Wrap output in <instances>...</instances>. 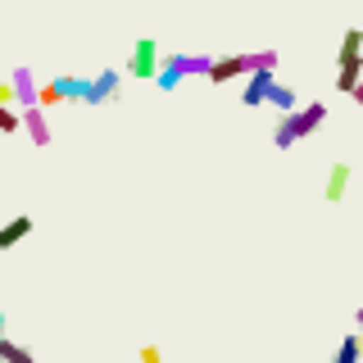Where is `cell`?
<instances>
[{
	"instance_id": "1",
	"label": "cell",
	"mask_w": 363,
	"mask_h": 363,
	"mask_svg": "<svg viewBox=\"0 0 363 363\" xmlns=\"http://www.w3.org/2000/svg\"><path fill=\"white\" fill-rule=\"evenodd\" d=\"M327 123V105L323 100H313V105H300V109H291V113H281V123H277V132H272V145L277 150H291L295 141H304L313 128H323Z\"/></svg>"
},
{
	"instance_id": "2",
	"label": "cell",
	"mask_w": 363,
	"mask_h": 363,
	"mask_svg": "<svg viewBox=\"0 0 363 363\" xmlns=\"http://www.w3.org/2000/svg\"><path fill=\"white\" fill-rule=\"evenodd\" d=\"M255 68H277V50H259V55H223V60L209 64V82L227 86L236 77H250Z\"/></svg>"
},
{
	"instance_id": "3",
	"label": "cell",
	"mask_w": 363,
	"mask_h": 363,
	"mask_svg": "<svg viewBox=\"0 0 363 363\" xmlns=\"http://www.w3.org/2000/svg\"><path fill=\"white\" fill-rule=\"evenodd\" d=\"M159 64H164V50H159L155 37H141V41L132 45V60H128V73H132V77H145V82H155Z\"/></svg>"
},
{
	"instance_id": "4",
	"label": "cell",
	"mask_w": 363,
	"mask_h": 363,
	"mask_svg": "<svg viewBox=\"0 0 363 363\" xmlns=\"http://www.w3.org/2000/svg\"><path fill=\"white\" fill-rule=\"evenodd\" d=\"M118 91H123V73L118 68H105V73H96V77H86V105H109V100H118Z\"/></svg>"
},
{
	"instance_id": "5",
	"label": "cell",
	"mask_w": 363,
	"mask_h": 363,
	"mask_svg": "<svg viewBox=\"0 0 363 363\" xmlns=\"http://www.w3.org/2000/svg\"><path fill=\"white\" fill-rule=\"evenodd\" d=\"M272 82H277V68H255V73L245 77V86H241V100L250 109H259V105H268V91Z\"/></svg>"
},
{
	"instance_id": "6",
	"label": "cell",
	"mask_w": 363,
	"mask_h": 363,
	"mask_svg": "<svg viewBox=\"0 0 363 363\" xmlns=\"http://www.w3.org/2000/svg\"><path fill=\"white\" fill-rule=\"evenodd\" d=\"M164 64L173 68V73L186 82V77H209V55H164Z\"/></svg>"
},
{
	"instance_id": "7",
	"label": "cell",
	"mask_w": 363,
	"mask_h": 363,
	"mask_svg": "<svg viewBox=\"0 0 363 363\" xmlns=\"http://www.w3.org/2000/svg\"><path fill=\"white\" fill-rule=\"evenodd\" d=\"M9 86H14V105L18 109H28V105H37V73H32V68H14V73H9Z\"/></svg>"
},
{
	"instance_id": "8",
	"label": "cell",
	"mask_w": 363,
	"mask_h": 363,
	"mask_svg": "<svg viewBox=\"0 0 363 363\" xmlns=\"http://www.w3.org/2000/svg\"><path fill=\"white\" fill-rule=\"evenodd\" d=\"M23 132L32 136V145H50V123H45V109L41 105L23 109Z\"/></svg>"
},
{
	"instance_id": "9",
	"label": "cell",
	"mask_w": 363,
	"mask_h": 363,
	"mask_svg": "<svg viewBox=\"0 0 363 363\" xmlns=\"http://www.w3.org/2000/svg\"><path fill=\"white\" fill-rule=\"evenodd\" d=\"M23 236H32V218H28V213H14V218L0 227V250H14Z\"/></svg>"
},
{
	"instance_id": "10",
	"label": "cell",
	"mask_w": 363,
	"mask_h": 363,
	"mask_svg": "<svg viewBox=\"0 0 363 363\" xmlns=\"http://www.w3.org/2000/svg\"><path fill=\"white\" fill-rule=\"evenodd\" d=\"M345 191H350V164H332L327 168V186H323V196L327 200H345Z\"/></svg>"
},
{
	"instance_id": "11",
	"label": "cell",
	"mask_w": 363,
	"mask_h": 363,
	"mask_svg": "<svg viewBox=\"0 0 363 363\" xmlns=\"http://www.w3.org/2000/svg\"><path fill=\"white\" fill-rule=\"evenodd\" d=\"M350 60H363V28H350L340 37V50H336V64H350Z\"/></svg>"
},
{
	"instance_id": "12",
	"label": "cell",
	"mask_w": 363,
	"mask_h": 363,
	"mask_svg": "<svg viewBox=\"0 0 363 363\" xmlns=\"http://www.w3.org/2000/svg\"><path fill=\"white\" fill-rule=\"evenodd\" d=\"M0 363H37V354H32L28 345H18V340H9L5 332H0Z\"/></svg>"
},
{
	"instance_id": "13",
	"label": "cell",
	"mask_w": 363,
	"mask_h": 363,
	"mask_svg": "<svg viewBox=\"0 0 363 363\" xmlns=\"http://www.w3.org/2000/svg\"><path fill=\"white\" fill-rule=\"evenodd\" d=\"M363 82V60H350V64H340V73H336V91L340 96H350Z\"/></svg>"
},
{
	"instance_id": "14",
	"label": "cell",
	"mask_w": 363,
	"mask_h": 363,
	"mask_svg": "<svg viewBox=\"0 0 363 363\" xmlns=\"http://www.w3.org/2000/svg\"><path fill=\"white\" fill-rule=\"evenodd\" d=\"M268 105H272V109H281V113H291V109H300V100H295V91H291L286 82H272Z\"/></svg>"
},
{
	"instance_id": "15",
	"label": "cell",
	"mask_w": 363,
	"mask_h": 363,
	"mask_svg": "<svg viewBox=\"0 0 363 363\" xmlns=\"http://www.w3.org/2000/svg\"><path fill=\"white\" fill-rule=\"evenodd\" d=\"M359 340H363L359 332H350L345 340H340V350H336V359H332V363H363V350H359Z\"/></svg>"
},
{
	"instance_id": "16",
	"label": "cell",
	"mask_w": 363,
	"mask_h": 363,
	"mask_svg": "<svg viewBox=\"0 0 363 363\" xmlns=\"http://www.w3.org/2000/svg\"><path fill=\"white\" fill-rule=\"evenodd\" d=\"M60 86V100H82L86 96V77H55Z\"/></svg>"
},
{
	"instance_id": "17",
	"label": "cell",
	"mask_w": 363,
	"mask_h": 363,
	"mask_svg": "<svg viewBox=\"0 0 363 363\" xmlns=\"http://www.w3.org/2000/svg\"><path fill=\"white\" fill-rule=\"evenodd\" d=\"M37 105H41V109L60 105V86H55V77H50V82H41V86H37Z\"/></svg>"
},
{
	"instance_id": "18",
	"label": "cell",
	"mask_w": 363,
	"mask_h": 363,
	"mask_svg": "<svg viewBox=\"0 0 363 363\" xmlns=\"http://www.w3.org/2000/svg\"><path fill=\"white\" fill-rule=\"evenodd\" d=\"M155 86H159V91H177V86H182V77H177L168 64H159V73H155Z\"/></svg>"
},
{
	"instance_id": "19",
	"label": "cell",
	"mask_w": 363,
	"mask_h": 363,
	"mask_svg": "<svg viewBox=\"0 0 363 363\" xmlns=\"http://www.w3.org/2000/svg\"><path fill=\"white\" fill-rule=\"evenodd\" d=\"M136 359H141V363H164V350H159V345H141Z\"/></svg>"
},
{
	"instance_id": "20",
	"label": "cell",
	"mask_w": 363,
	"mask_h": 363,
	"mask_svg": "<svg viewBox=\"0 0 363 363\" xmlns=\"http://www.w3.org/2000/svg\"><path fill=\"white\" fill-rule=\"evenodd\" d=\"M0 105H14V86L9 82H0Z\"/></svg>"
},
{
	"instance_id": "21",
	"label": "cell",
	"mask_w": 363,
	"mask_h": 363,
	"mask_svg": "<svg viewBox=\"0 0 363 363\" xmlns=\"http://www.w3.org/2000/svg\"><path fill=\"white\" fill-rule=\"evenodd\" d=\"M350 100H354V105H359V109H363V82H359V86H354V91H350Z\"/></svg>"
},
{
	"instance_id": "22",
	"label": "cell",
	"mask_w": 363,
	"mask_h": 363,
	"mask_svg": "<svg viewBox=\"0 0 363 363\" xmlns=\"http://www.w3.org/2000/svg\"><path fill=\"white\" fill-rule=\"evenodd\" d=\"M354 323H359V332H363V304H359V309H354Z\"/></svg>"
},
{
	"instance_id": "23",
	"label": "cell",
	"mask_w": 363,
	"mask_h": 363,
	"mask_svg": "<svg viewBox=\"0 0 363 363\" xmlns=\"http://www.w3.org/2000/svg\"><path fill=\"white\" fill-rule=\"evenodd\" d=\"M0 332H5V313H0Z\"/></svg>"
}]
</instances>
